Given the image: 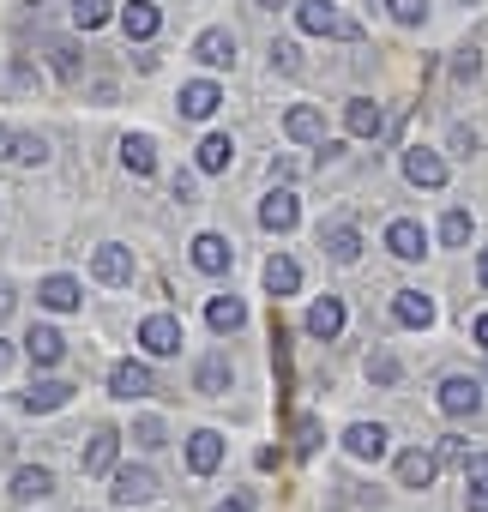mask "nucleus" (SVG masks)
<instances>
[{
	"mask_svg": "<svg viewBox=\"0 0 488 512\" xmlns=\"http://www.w3.org/2000/svg\"><path fill=\"white\" fill-rule=\"evenodd\" d=\"M296 31L302 37H338V43H362V25H350L338 13V0H296Z\"/></svg>",
	"mask_w": 488,
	"mask_h": 512,
	"instance_id": "f257e3e1",
	"label": "nucleus"
},
{
	"mask_svg": "<svg viewBox=\"0 0 488 512\" xmlns=\"http://www.w3.org/2000/svg\"><path fill=\"white\" fill-rule=\"evenodd\" d=\"M434 404H440L452 422L482 416V380H476V374H446V380H440V392H434Z\"/></svg>",
	"mask_w": 488,
	"mask_h": 512,
	"instance_id": "f03ea898",
	"label": "nucleus"
},
{
	"mask_svg": "<svg viewBox=\"0 0 488 512\" xmlns=\"http://www.w3.org/2000/svg\"><path fill=\"white\" fill-rule=\"evenodd\" d=\"M133 272H139V266H133V247H121V241H103V247L91 253V278L109 284V290H127Z\"/></svg>",
	"mask_w": 488,
	"mask_h": 512,
	"instance_id": "7ed1b4c3",
	"label": "nucleus"
},
{
	"mask_svg": "<svg viewBox=\"0 0 488 512\" xmlns=\"http://www.w3.org/2000/svg\"><path fill=\"white\" fill-rule=\"evenodd\" d=\"M404 181L440 193V187H446V157H440L434 145H410V151H404Z\"/></svg>",
	"mask_w": 488,
	"mask_h": 512,
	"instance_id": "20e7f679",
	"label": "nucleus"
},
{
	"mask_svg": "<svg viewBox=\"0 0 488 512\" xmlns=\"http://www.w3.org/2000/svg\"><path fill=\"white\" fill-rule=\"evenodd\" d=\"M302 223V199L290 193V181L284 187H272L266 199H260V229H272V235H290Z\"/></svg>",
	"mask_w": 488,
	"mask_h": 512,
	"instance_id": "39448f33",
	"label": "nucleus"
},
{
	"mask_svg": "<svg viewBox=\"0 0 488 512\" xmlns=\"http://www.w3.org/2000/svg\"><path fill=\"white\" fill-rule=\"evenodd\" d=\"M344 452H350V458H362V464H380V458L392 452L386 422H350V428H344Z\"/></svg>",
	"mask_w": 488,
	"mask_h": 512,
	"instance_id": "423d86ee",
	"label": "nucleus"
},
{
	"mask_svg": "<svg viewBox=\"0 0 488 512\" xmlns=\"http://www.w3.org/2000/svg\"><path fill=\"white\" fill-rule=\"evenodd\" d=\"M386 253H392V260H404V266H416L422 253H428V229L416 217H392L386 223Z\"/></svg>",
	"mask_w": 488,
	"mask_h": 512,
	"instance_id": "0eeeda50",
	"label": "nucleus"
},
{
	"mask_svg": "<svg viewBox=\"0 0 488 512\" xmlns=\"http://www.w3.org/2000/svg\"><path fill=\"white\" fill-rule=\"evenodd\" d=\"M320 247H326L332 266H356V260H362V229L344 223V217H338V223H320Z\"/></svg>",
	"mask_w": 488,
	"mask_h": 512,
	"instance_id": "6e6552de",
	"label": "nucleus"
},
{
	"mask_svg": "<svg viewBox=\"0 0 488 512\" xmlns=\"http://www.w3.org/2000/svg\"><path fill=\"white\" fill-rule=\"evenodd\" d=\"M392 320L404 332H428L434 326V296L428 290H392Z\"/></svg>",
	"mask_w": 488,
	"mask_h": 512,
	"instance_id": "1a4fd4ad",
	"label": "nucleus"
},
{
	"mask_svg": "<svg viewBox=\"0 0 488 512\" xmlns=\"http://www.w3.org/2000/svg\"><path fill=\"white\" fill-rule=\"evenodd\" d=\"M139 344H145V356H175L181 350V320L175 314H145L139 320Z\"/></svg>",
	"mask_w": 488,
	"mask_h": 512,
	"instance_id": "9d476101",
	"label": "nucleus"
},
{
	"mask_svg": "<svg viewBox=\"0 0 488 512\" xmlns=\"http://www.w3.org/2000/svg\"><path fill=\"white\" fill-rule=\"evenodd\" d=\"M229 386H235V368H229V356H223V350L199 356V368H193V392H199V398H229Z\"/></svg>",
	"mask_w": 488,
	"mask_h": 512,
	"instance_id": "9b49d317",
	"label": "nucleus"
},
{
	"mask_svg": "<svg viewBox=\"0 0 488 512\" xmlns=\"http://www.w3.org/2000/svg\"><path fill=\"white\" fill-rule=\"evenodd\" d=\"M0 151H7V163H19V169L49 163V139L43 133H25V127H0Z\"/></svg>",
	"mask_w": 488,
	"mask_h": 512,
	"instance_id": "f8f14e48",
	"label": "nucleus"
},
{
	"mask_svg": "<svg viewBox=\"0 0 488 512\" xmlns=\"http://www.w3.org/2000/svg\"><path fill=\"white\" fill-rule=\"evenodd\" d=\"M175 109H181L187 121H211V115L223 109V91H217L211 79H187V85H181V97H175Z\"/></svg>",
	"mask_w": 488,
	"mask_h": 512,
	"instance_id": "ddd939ff",
	"label": "nucleus"
},
{
	"mask_svg": "<svg viewBox=\"0 0 488 512\" xmlns=\"http://www.w3.org/2000/svg\"><path fill=\"white\" fill-rule=\"evenodd\" d=\"M109 392L127 398V404H133V398H151V392H157V374H151L145 362H115V368H109Z\"/></svg>",
	"mask_w": 488,
	"mask_h": 512,
	"instance_id": "4468645a",
	"label": "nucleus"
},
{
	"mask_svg": "<svg viewBox=\"0 0 488 512\" xmlns=\"http://www.w3.org/2000/svg\"><path fill=\"white\" fill-rule=\"evenodd\" d=\"M193 266H199L205 278H223V272L235 266V247H229L223 235H211V229H205V235H193Z\"/></svg>",
	"mask_w": 488,
	"mask_h": 512,
	"instance_id": "2eb2a0df",
	"label": "nucleus"
},
{
	"mask_svg": "<svg viewBox=\"0 0 488 512\" xmlns=\"http://www.w3.org/2000/svg\"><path fill=\"white\" fill-rule=\"evenodd\" d=\"M344 127H350V139H380L386 133V109L374 97H350L344 103Z\"/></svg>",
	"mask_w": 488,
	"mask_h": 512,
	"instance_id": "dca6fc26",
	"label": "nucleus"
},
{
	"mask_svg": "<svg viewBox=\"0 0 488 512\" xmlns=\"http://www.w3.org/2000/svg\"><path fill=\"white\" fill-rule=\"evenodd\" d=\"M344 320H350V314H344V302H338V296H320V302L308 308V320H302V326H308V338H314V344H332V338L344 332Z\"/></svg>",
	"mask_w": 488,
	"mask_h": 512,
	"instance_id": "f3484780",
	"label": "nucleus"
},
{
	"mask_svg": "<svg viewBox=\"0 0 488 512\" xmlns=\"http://www.w3.org/2000/svg\"><path fill=\"white\" fill-rule=\"evenodd\" d=\"M115 506H145L151 494H157V476L145 470V464H127V470H115Z\"/></svg>",
	"mask_w": 488,
	"mask_h": 512,
	"instance_id": "a211bd4d",
	"label": "nucleus"
},
{
	"mask_svg": "<svg viewBox=\"0 0 488 512\" xmlns=\"http://www.w3.org/2000/svg\"><path fill=\"white\" fill-rule=\"evenodd\" d=\"M193 55L205 61V67H235V31H223V25H211V31H199L193 37Z\"/></svg>",
	"mask_w": 488,
	"mask_h": 512,
	"instance_id": "6ab92c4d",
	"label": "nucleus"
},
{
	"mask_svg": "<svg viewBox=\"0 0 488 512\" xmlns=\"http://www.w3.org/2000/svg\"><path fill=\"white\" fill-rule=\"evenodd\" d=\"M217 464H223V434H217V428L187 434V470H193V476H211Z\"/></svg>",
	"mask_w": 488,
	"mask_h": 512,
	"instance_id": "aec40b11",
	"label": "nucleus"
},
{
	"mask_svg": "<svg viewBox=\"0 0 488 512\" xmlns=\"http://www.w3.org/2000/svg\"><path fill=\"white\" fill-rule=\"evenodd\" d=\"M434 476H440V452H422V446L398 452V488H428Z\"/></svg>",
	"mask_w": 488,
	"mask_h": 512,
	"instance_id": "412c9836",
	"label": "nucleus"
},
{
	"mask_svg": "<svg viewBox=\"0 0 488 512\" xmlns=\"http://www.w3.org/2000/svg\"><path fill=\"white\" fill-rule=\"evenodd\" d=\"M284 133H290L296 145H326V115H320L314 103H296V109L284 115Z\"/></svg>",
	"mask_w": 488,
	"mask_h": 512,
	"instance_id": "4be33fe9",
	"label": "nucleus"
},
{
	"mask_svg": "<svg viewBox=\"0 0 488 512\" xmlns=\"http://www.w3.org/2000/svg\"><path fill=\"white\" fill-rule=\"evenodd\" d=\"M37 302L49 308V314H73L85 296H79V278H67V272H55V278H43L37 284Z\"/></svg>",
	"mask_w": 488,
	"mask_h": 512,
	"instance_id": "5701e85b",
	"label": "nucleus"
},
{
	"mask_svg": "<svg viewBox=\"0 0 488 512\" xmlns=\"http://www.w3.org/2000/svg\"><path fill=\"white\" fill-rule=\"evenodd\" d=\"M193 163H199V175H223V169L235 163V139H229V133H205L199 151H193Z\"/></svg>",
	"mask_w": 488,
	"mask_h": 512,
	"instance_id": "b1692460",
	"label": "nucleus"
},
{
	"mask_svg": "<svg viewBox=\"0 0 488 512\" xmlns=\"http://www.w3.org/2000/svg\"><path fill=\"white\" fill-rule=\"evenodd\" d=\"M121 169L139 175V181L157 175V145H151V133H127V139H121Z\"/></svg>",
	"mask_w": 488,
	"mask_h": 512,
	"instance_id": "393cba45",
	"label": "nucleus"
},
{
	"mask_svg": "<svg viewBox=\"0 0 488 512\" xmlns=\"http://www.w3.org/2000/svg\"><path fill=\"white\" fill-rule=\"evenodd\" d=\"M115 452H121V434H115V428H97L91 446H85V458H79L85 476H109V470H115Z\"/></svg>",
	"mask_w": 488,
	"mask_h": 512,
	"instance_id": "a878e982",
	"label": "nucleus"
},
{
	"mask_svg": "<svg viewBox=\"0 0 488 512\" xmlns=\"http://www.w3.org/2000/svg\"><path fill=\"white\" fill-rule=\"evenodd\" d=\"M121 31H127L133 43H151V37L163 31V13L151 7V0H133V7H121Z\"/></svg>",
	"mask_w": 488,
	"mask_h": 512,
	"instance_id": "bb28decb",
	"label": "nucleus"
},
{
	"mask_svg": "<svg viewBox=\"0 0 488 512\" xmlns=\"http://www.w3.org/2000/svg\"><path fill=\"white\" fill-rule=\"evenodd\" d=\"M266 290H272V302H284V296L302 290V266L290 260V253H272V260H266Z\"/></svg>",
	"mask_w": 488,
	"mask_h": 512,
	"instance_id": "cd10ccee",
	"label": "nucleus"
},
{
	"mask_svg": "<svg viewBox=\"0 0 488 512\" xmlns=\"http://www.w3.org/2000/svg\"><path fill=\"white\" fill-rule=\"evenodd\" d=\"M205 326H211L217 338H229V332L248 326V308H241L235 296H211V302H205Z\"/></svg>",
	"mask_w": 488,
	"mask_h": 512,
	"instance_id": "c85d7f7f",
	"label": "nucleus"
},
{
	"mask_svg": "<svg viewBox=\"0 0 488 512\" xmlns=\"http://www.w3.org/2000/svg\"><path fill=\"white\" fill-rule=\"evenodd\" d=\"M25 356H31L37 368H55V362L67 356V338H61L55 326H31V338H25Z\"/></svg>",
	"mask_w": 488,
	"mask_h": 512,
	"instance_id": "c756f323",
	"label": "nucleus"
},
{
	"mask_svg": "<svg viewBox=\"0 0 488 512\" xmlns=\"http://www.w3.org/2000/svg\"><path fill=\"white\" fill-rule=\"evenodd\" d=\"M43 85V73H37V61H25V55H13L7 67H0V91L7 97H31Z\"/></svg>",
	"mask_w": 488,
	"mask_h": 512,
	"instance_id": "7c9ffc66",
	"label": "nucleus"
},
{
	"mask_svg": "<svg viewBox=\"0 0 488 512\" xmlns=\"http://www.w3.org/2000/svg\"><path fill=\"white\" fill-rule=\"evenodd\" d=\"M67 398H73V386H67V380H31L25 410H31V416H49V410H61Z\"/></svg>",
	"mask_w": 488,
	"mask_h": 512,
	"instance_id": "2f4dec72",
	"label": "nucleus"
},
{
	"mask_svg": "<svg viewBox=\"0 0 488 512\" xmlns=\"http://www.w3.org/2000/svg\"><path fill=\"white\" fill-rule=\"evenodd\" d=\"M7 494L13 500H43V494H55V476L43 464H25V470H13V488Z\"/></svg>",
	"mask_w": 488,
	"mask_h": 512,
	"instance_id": "473e14b6",
	"label": "nucleus"
},
{
	"mask_svg": "<svg viewBox=\"0 0 488 512\" xmlns=\"http://www.w3.org/2000/svg\"><path fill=\"white\" fill-rule=\"evenodd\" d=\"M368 380H374V386H398V380H404V362H398L392 350H368Z\"/></svg>",
	"mask_w": 488,
	"mask_h": 512,
	"instance_id": "72a5a7b5",
	"label": "nucleus"
},
{
	"mask_svg": "<svg viewBox=\"0 0 488 512\" xmlns=\"http://www.w3.org/2000/svg\"><path fill=\"white\" fill-rule=\"evenodd\" d=\"M386 13H392V25H404V31H422V25H428V0H386Z\"/></svg>",
	"mask_w": 488,
	"mask_h": 512,
	"instance_id": "f704fd0d",
	"label": "nucleus"
},
{
	"mask_svg": "<svg viewBox=\"0 0 488 512\" xmlns=\"http://www.w3.org/2000/svg\"><path fill=\"white\" fill-rule=\"evenodd\" d=\"M49 61H55V79H67V85H79V79H85V67H79V49H73V43H49Z\"/></svg>",
	"mask_w": 488,
	"mask_h": 512,
	"instance_id": "c9c22d12",
	"label": "nucleus"
},
{
	"mask_svg": "<svg viewBox=\"0 0 488 512\" xmlns=\"http://www.w3.org/2000/svg\"><path fill=\"white\" fill-rule=\"evenodd\" d=\"M470 229H476V223H470V211H464V205H452V211L440 217V241H446V247H464V241H470Z\"/></svg>",
	"mask_w": 488,
	"mask_h": 512,
	"instance_id": "e433bc0d",
	"label": "nucleus"
},
{
	"mask_svg": "<svg viewBox=\"0 0 488 512\" xmlns=\"http://www.w3.org/2000/svg\"><path fill=\"white\" fill-rule=\"evenodd\" d=\"M73 25L79 31H103L109 25V0H73Z\"/></svg>",
	"mask_w": 488,
	"mask_h": 512,
	"instance_id": "4c0bfd02",
	"label": "nucleus"
},
{
	"mask_svg": "<svg viewBox=\"0 0 488 512\" xmlns=\"http://www.w3.org/2000/svg\"><path fill=\"white\" fill-rule=\"evenodd\" d=\"M163 440H169V428H163L157 416H139V422H133V446H139V452H157Z\"/></svg>",
	"mask_w": 488,
	"mask_h": 512,
	"instance_id": "58836bf2",
	"label": "nucleus"
},
{
	"mask_svg": "<svg viewBox=\"0 0 488 512\" xmlns=\"http://www.w3.org/2000/svg\"><path fill=\"white\" fill-rule=\"evenodd\" d=\"M476 73H482V49L470 43V49H458V55H452V79L464 85V79H476Z\"/></svg>",
	"mask_w": 488,
	"mask_h": 512,
	"instance_id": "ea45409f",
	"label": "nucleus"
},
{
	"mask_svg": "<svg viewBox=\"0 0 488 512\" xmlns=\"http://www.w3.org/2000/svg\"><path fill=\"white\" fill-rule=\"evenodd\" d=\"M296 452H302V458L320 452V422H314V416H296Z\"/></svg>",
	"mask_w": 488,
	"mask_h": 512,
	"instance_id": "a19ab883",
	"label": "nucleus"
},
{
	"mask_svg": "<svg viewBox=\"0 0 488 512\" xmlns=\"http://www.w3.org/2000/svg\"><path fill=\"white\" fill-rule=\"evenodd\" d=\"M464 458H470V440L464 434H440V464H458L464 470Z\"/></svg>",
	"mask_w": 488,
	"mask_h": 512,
	"instance_id": "79ce46f5",
	"label": "nucleus"
},
{
	"mask_svg": "<svg viewBox=\"0 0 488 512\" xmlns=\"http://www.w3.org/2000/svg\"><path fill=\"white\" fill-rule=\"evenodd\" d=\"M476 145H482V133L458 121V127H452V157H476Z\"/></svg>",
	"mask_w": 488,
	"mask_h": 512,
	"instance_id": "37998d69",
	"label": "nucleus"
},
{
	"mask_svg": "<svg viewBox=\"0 0 488 512\" xmlns=\"http://www.w3.org/2000/svg\"><path fill=\"white\" fill-rule=\"evenodd\" d=\"M464 488H488V452H470L464 458Z\"/></svg>",
	"mask_w": 488,
	"mask_h": 512,
	"instance_id": "c03bdc74",
	"label": "nucleus"
},
{
	"mask_svg": "<svg viewBox=\"0 0 488 512\" xmlns=\"http://www.w3.org/2000/svg\"><path fill=\"white\" fill-rule=\"evenodd\" d=\"M296 67H302L296 43H272V73H296Z\"/></svg>",
	"mask_w": 488,
	"mask_h": 512,
	"instance_id": "a18cd8bd",
	"label": "nucleus"
},
{
	"mask_svg": "<svg viewBox=\"0 0 488 512\" xmlns=\"http://www.w3.org/2000/svg\"><path fill=\"white\" fill-rule=\"evenodd\" d=\"M217 512H254V494L241 488V494H229V500H217Z\"/></svg>",
	"mask_w": 488,
	"mask_h": 512,
	"instance_id": "49530a36",
	"label": "nucleus"
},
{
	"mask_svg": "<svg viewBox=\"0 0 488 512\" xmlns=\"http://www.w3.org/2000/svg\"><path fill=\"white\" fill-rule=\"evenodd\" d=\"M85 91H91V97H97V103H115V79H91V85H85Z\"/></svg>",
	"mask_w": 488,
	"mask_h": 512,
	"instance_id": "de8ad7c7",
	"label": "nucleus"
},
{
	"mask_svg": "<svg viewBox=\"0 0 488 512\" xmlns=\"http://www.w3.org/2000/svg\"><path fill=\"white\" fill-rule=\"evenodd\" d=\"M464 512H488V488H464Z\"/></svg>",
	"mask_w": 488,
	"mask_h": 512,
	"instance_id": "09e8293b",
	"label": "nucleus"
},
{
	"mask_svg": "<svg viewBox=\"0 0 488 512\" xmlns=\"http://www.w3.org/2000/svg\"><path fill=\"white\" fill-rule=\"evenodd\" d=\"M272 181H296V163L290 157H272Z\"/></svg>",
	"mask_w": 488,
	"mask_h": 512,
	"instance_id": "8fccbe9b",
	"label": "nucleus"
},
{
	"mask_svg": "<svg viewBox=\"0 0 488 512\" xmlns=\"http://www.w3.org/2000/svg\"><path fill=\"white\" fill-rule=\"evenodd\" d=\"M193 193H199V181H193V175H175V199H181V205H187V199H193Z\"/></svg>",
	"mask_w": 488,
	"mask_h": 512,
	"instance_id": "3c124183",
	"label": "nucleus"
},
{
	"mask_svg": "<svg viewBox=\"0 0 488 512\" xmlns=\"http://www.w3.org/2000/svg\"><path fill=\"white\" fill-rule=\"evenodd\" d=\"M13 302H19V296H13V284H7V278H0V320H7V314H13Z\"/></svg>",
	"mask_w": 488,
	"mask_h": 512,
	"instance_id": "603ef678",
	"label": "nucleus"
},
{
	"mask_svg": "<svg viewBox=\"0 0 488 512\" xmlns=\"http://www.w3.org/2000/svg\"><path fill=\"white\" fill-rule=\"evenodd\" d=\"M470 338H476V344L488 350V314H476V320H470Z\"/></svg>",
	"mask_w": 488,
	"mask_h": 512,
	"instance_id": "864d4df0",
	"label": "nucleus"
},
{
	"mask_svg": "<svg viewBox=\"0 0 488 512\" xmlns=\"http://www.w3.org/2000/svg\"><path fill=\"white\" fill-rule=\"evenodd\" d=\"M476 284H482V290H488V247H482V253H476Z\"/></svg>",
	"mask_w": 488,
	"mask_h": 512,
	"instance_id": "5fc2aeb1",
	"label": "nucleus"
},
{
	"mask_svg": "<svg viewBox=\"0 0 488 512\" xmlns=\"http://www.w3.org/2000/svg\"><path fill=\"white\" fill-rule=\"evenodd\" d=\"M260 7H272V13H278V7H290V0H260Z\"/></svg>",
	"mask_w": 488,
	"mask_h": 512,
	"instance_id": "6e6d98bb",
	"label": "nucleus"
},
{
	"mask_svg": "<svg viewBox=\"0 0 488 512\" xmlns=\"http://www.w3.org/2000/svg\"><path fill=\"white\" fill-rule=\"evenodd\" d=\"M0 368H7V344H0Z\"/></svg>",
	"mask_w": 488,
	"mask_h": 512,
	"instance_id": "4d7b16f0",
	"label": "nucleus"
},
{
	"mask_svg": "<svg viewBox=\"0 0 488 512\" xmlns=\"http://www.w3.org/2000/svg\"><path fill=\"white\" fill-rule=\"evenodd\" d=\"M464 7H476V0H464Z\"/></svg>",
	"mask_w": 488,
	"mask_h": 512,
	"instance_id": "13d9d810",
	"label": "nucleus"
}]
</instances>
